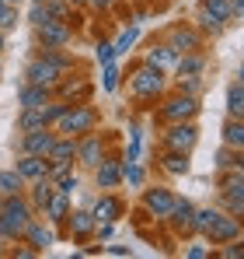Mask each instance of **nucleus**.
Listing matches in <instances>:
<instances>
[{
    "label": "nucleus",
    "instance_id": "1",
    "mask_svg": "<svg viewBox=\"0 0 244 259\" xmlns=\"http://www.w3.org/2000/svg\"><path fill=\"white\" fill-rule=\"evenodd\" d=\"M32 217H39V214L32 210V203H28L21 193L4 196V200H0V235H4L7 242H18V238L25 235V228L32 224Z\"/></svg>",
    "mask_w": 244,
    "mask_h": 259
},
{
    "label": "nucleus",
    "instance_id": "2",
    "mask_svg": "<svg viewBox=\"0 0 244 259\" xmlns=\"http://www.w3.org/2000/svg\"><path fill=\"white\" fill-rule=\"evenodd\" d=\"M91 130H98V109L91 102H74L56 119V133H63V137H84Z\"/></svg>",
    "mask_w": 244,
    "mask_h": 259
},
{
    "label": "nucleus",
    "instance_id": "3",
    "mask_svg": "<svg viewBox=\"0 0 244 259\" xmlns=\"http://www.w3.org/2000/svg\"><path fill=\"white\" fill-rule=\"evenodd\" d=\"M129 91H133V98H140V102L161 98L164 95V70L150 67V63H140V67L133 70V77H129Z\"/></svg>",
    "mask_w": 244,
    "mask_h": 259
},
{
    "label": "nucleus",
    "instance_id": "4",
    "mask_svg": "<svg viewBox=\"0 0 244 259\" xmlns=\"http://www.w3.org/2000/svg\"><path fill=\"white\" fill-rule=\"evenodd\" d=\"M199 98L196 95H185V91H178V95H171V98H164L161 109H157V119L161 123H189V119H196L199 116Z\"/></svg>",
    "mask_w": 244,
    "mask_h": 259
},
{
    "label": "nucleus",
    "instance_id": "5",
    "mask_svg": "<svg viewBox=\"0 0 244 259\" xmlns=\"http://www.w3.org/2000/svg\"><path fill=\"white\" fill-rule=\"evenodd\" d=\"M196 144H199V126H196V119H189V123H167V130L161 133V147H167V151L192 154Z\"/></svg>",
    "mask_w": 244,
    "mask_h": 259
},
{
    "label": "nucleus",
    "instance_id": "6",
    "mask_svg": "<svg viewBox=\"0 0 244 259\" xmlns=\"http://www.w3.org/2000/svg\"><path fill=\"white\" fill-rule=\"evenodd\" d=\"M174 200H178V196H174V189H167V186H150V189H143V210L154 217V221H167Z\"/></svg>",
    "mask_w": 244,
    "mask_h": 259
},
{
    "label": "nucleus",
    "instance_id": "7",
    "mask_svg": "<svg viewBox=\"0 0 244 259\" xmlns=\"http://www.w3.org/2000/svg\"><path fill=\"white\" fill-rule=\"evenodd\" d=\"M63 77H67V74H63L59 67H52L49 60H42V56L28 60V67H25V84H42V88H52V91H56V84H59Z\"/></svg>",
    "mask_w": 244,
    "mask_h": 259
},
{
    "label": "nucleus",
    "instance_id": "8",
    "mask_svg": "<svg viewBox=\"0 0 244 259\" xmlns=\"http://www.w3.org/2000/svg\"><path fill=\"white\" fill-rule=\"evenodd\" d=\"M35 39H39V46H56V49H63V46L74 39V25H70V21L45 18L42 25H35Z\"/></svg>",
    "mask_w": 244,
    "mask_h": 259
},
{
    "label": "nucleus",
    "instance_id": "9",
    "mask_svg": "<svg viewBox=\"0 0 244 259\" xmlns=\"http://www.w3.org/2000/svg\"><path fill=\"white\" fill-rule=\"evenodd\" d=\"M52 144H56V130L52 126H39V130H25L21 133V140H18V151L21 154H49L52 151Z\"/></svg>",
    "mask_w": 244,
    "mask_h": 259
},
{
    "label": "nucleus",
    "instance_id": "10",
    "mask_svg": "<svg viewBox=\"0 0 244 259\" xmlns=\"http://www.w3.org/2000/svg\"><path fill=\"white\" fill-rule=\"evenodd\" d=\"M167 46L174 53H199L203 49V32L196 25H171L167 28Z\"/></svg>",
    "mask_w": 244,
    "mask_h": 259
},
{
    "label": "nucleus",
    "instance_id": "11",
    "mask_svg": "<svg viewBox=\"0 0 244 259\" xmlns=\"http://www.w3.org/2000/svg\"><path fill=\"white\" fill-rule=\"evenodd\" d=\"M241 221L234 214H227V210H220V217H216V224L206 231V245H223V242H234V238H241Z\"/></svg>",
    "mask_w": 244,
    "mask_h": 259
},
{
    "label": "nucleus",
    "instance_id": "12",
    "mask_svg": "<svg viewBox=\"0 0 244 259\" xmlns=\"http://www.w3.org/2000/svg\"><path fill=\"white\" fill-rule=\"evenodd\" d=\"M105 158V140H101V133H84L77 137V161H81L84 168H94L98 161Z\"/></svg>",
    "mask_w": 244,
    "mask_h": 259
},
{
    "label": "nucleus",
    "instance_id": "13",
    "mask_svg": "<svg viewBox=\"0 0 244 259\" xmlns=\"http://www.w3.org/2000/svg\"><path fill=\"white\" fill-rule=\"evenodd\" d=\"M91 172H94V186H98V189H115L122 182V161H115V158L105 154Z\"/></svg>",
    "mask_w": 244,
    "mask_h": 259
},
{
    "label": "nucleus",
    "instance_id": "14",
    "mask_svg": "<svg viewBox=\"0 0 244 259\" xmlns=\"http://www.w3.org/2000/svg\"><path fill=\"white\" fill-rule=\"evenodd\" d=\"M21 242H28V249H32L35 256H39V252H45V249H49V245L56 242V235H52V231H49V228H45L42 221H35V217H32V224L25 228Z\"/></svg>",
    "mask_w": 244,
    "mask_h": 259
},
{
    "label": "nucleus",
    "instance_id": "15",
    "mask_svg": "<svg viewBox=\"0 0 244 259\" xmlns=\"http://www.w3.org/2000/svg\"><path fill=\"white\" fill-rule=\"evenodd\" d=\"M192 214H196V203H189V200H174V207H171V214H167V224L178 231V235H192Z\"/></svg>",
    "mask_w": 244,
    "mask_h": 259
},
{
    "label": "nucleus",
    "instance_id": "16",
    "mask_svg": "<svg viewBox=\"0 0 244 259\" xmlns=\"http://www.w3.org/2000/svg\"><path fill=\"white\" fill-rule=\"evenodd\" d=\"M52 98H56V91H52V88L25 84V88H21V95H18V105H21V109H45Z\"/></svg>",
    "mask_w": 244,
    "mask_h": 259
},
{
    "label": "nucleus",
    "instance_id": "17",
    "mask_svg": "<svg viewBox=\"0 0 244 259\" xmlns=\"http://www.w3.org/2000/svg\"><path fill=\"white\" fill-rule=\"evenodd\" d=\"M122 210H126V203H122L112 189H105V193L98 196V203H94V210H91V214H94V221H119Z\"/></svg>",
    "mask_w": 244,
    "mask_h": 259
},
{
    "label": "nucleus",
    "instance_id": "18",
    "mask_svg": "<svg viewBox=\"0 0 244 259\" xmlns=\"http://www.w3.org/2000/svg\"><path fill=\"white\" fill-rule=\"evenodd\" d=\"M14 168L21 172L25 182H35V179H45V175H49V161H45L42 154H21V158L14 161Z\"/></svg>",
    "mask_w": 244,
    "mask_h": 259
},
{
    "label": "nucleus",
    "instance_id": "19",
    "mask_svg": "<svg viewBox=\"0 0 244 259\" xmlns=\"http://www.w3.org/2000/svg\"><path fill=\"white\" fill-rule=\"evenodd\" d=\"M178 56H181V53H174V49H171V46L167 42H154L150 46V49H147V56H143V63H150V67H157V70H164V74H167V70H174V63H178Z\"/></svg>",
    "mask_w": 244,
    "mask_h": 259
},
{
    "label": "nucleus",
    "instance_id": "20",
    "mask_svg": "<svg viewBox=\"0 0 244 259\" xmlns=\"http://www.w3.org/2000/svg\"><path fill=\"white\" fill-rule=\"evenodd\" d=\"M67 224H70V238H91L94 235V214L91 210H70V217H67Z\"/></svg>",
    "mask_w": 244,
    "mask_h": 259
},
{
    "label": "nucleus",
    "instance_id": "21",
    "mask_svg": "<svg viewBox=\"0 0 244 259\" xmlns=\"http://www.w3.org/2000/svg\"><path fill=\"white\" fill-rule=\"evenodd\" d=\"M203 70H206L203 49H199V53H181L178 63H174V74H178V77H203Z\"/></svg>",
    "mask_w": 244,
    "mask_h": 259
},
{
    "label": "nucleus",
    "instance_id": "22",
    "mask_svg": "<svg viewBox=\"0 0 244 259\" xmlns=\"http://www.w3.org/2000/svg\"><path fill=\"white\" fill-rule=\"evenodd\" d=\"M42 214H45V221H49V224H63V221L70 217V196L56 189V193H52V200L42 207Z\"/></svg>",
    "mask_w": 244,
    "mask_h": 259
},
{
    "label": "nucleus",
    "instance_id": "23",
    "mask_svg": "<svg viewBox=\"0 0 244 259\" xmlns=\"http://www.w3.org/2000/svg\"><path fill=\"white\" fill-rule=\"evenodd\" d=\"M28 186H32V189H28V193H32V200H28V203H32V210H35V214H42V207H45V203L52 200V193H56V182L45 175V179H35V182H28Z\"/></svg>",
    "mask_w": 244,
    "mask_h": 259
},
{
    "label": "nucleus",
    "instance_id": "24",
    "mask_svg": "<svg viewBox=\"0 0 244 259\" xmlns=\"http://www.w3.org/2000/svg\"><path fill=\"white\" fill-rule=\"evenodd\" d=\"M157 161H161L164 172L174 175V179H178V175H189V154H181V151H167V147H161V158H157Z\"/></svg>",
    "mask_w": 244,
    "mask_h": 259
},
{
    "label": "nucleus",
    "instance_id": "25",
    "mask_svg": "<svg viewBox=\"0 0 244 259\" xmlns=\"http://www.w3.org/2000/svg\"><path fill=\"white\" fill-rule=\"evenodd\" d=\"M223 102H227V116L230 119H244V81H230Z\"/></svg>",
    "mask_w": 244,
    "mask_h": 259
},
{
    "label": "nucleus",
    "instance_id": "26",
    "mask_svg": "<svg viewBox=\"0 0 244 259\" xmlns=\"http://www.w3.org/2000/svg\"><path fill=\"white\" fill-rule=\"evenodd\" d=\"M56 95L63 98V102H87V95H91V84L87 81H59L56 84Z\"/></svg>",
    "mask_w": 244,
    "mask_h": 259
},
{
    "label": "nucleus",
    "instance_id": "27",
    "mask_svg": "<svg viewBox=\"0 0 244 259\" xmlns=\"http://www.w3.org/2000/svg\"><path fill=\"white\" fill-rule=\"evenodd\" d=\"M223 144L230 151H244V119H230L227 116V123H223Z\"/></svg>",
    "mask_w": 244,
    "mask_h": 259
},
{
    "label": "nucleus",
    "instance_id": "28",
    "mask_svg": "<svg viewBox=\"0 0 244 259\" xmlns=\"http://www.w3.org/2000/svg\"><path fill=\"white\" fill-rule=\"evenodd\" d=\"M25 179H21V172L18 168H4L0 172V196H11V193H25Z\"/></svg>",
    "mask_w": 244,
    "mask_h": 259
},
{
    "label": "nucleus",
    "instance_id": "29",
    "mask_svg": "<svg viewBox=\"0 0 244 259\" xmlns=\"http://www.w3.org/2000/svg\"><path fill=\"white\" fill-rule=\"evenodd\" d=\"M216 217H220V210L216 207H196V214H192V235H206L213 224H216Z\"/></svg>",
    "mask_w": 244,
    "mask_h": 259
},
{
    "label": "nucleus",
    "instance_id": "30",
    "mask_svg": "<svg viewBox=\"0 0 244 259\" xmlns=\"http://www.w3.org/2000/svg\"><path fill=\"white\" fill-rule=\"evenodd\" d=\"M39 126H49L45 109H21V112H18V130H21V133H25V130H39Z\"/></svg>",
    "mask_w": 244,
    "mask_h": 259
},
{
    "label": "nucleus",
    "instance_id": "31",
    "mask_svg": "<svg viewBox=\"0 0 244 259\" xmlns=\"http://www.w3.org/2000/svg\"><path fill=\"white\" fill-rule=\"evenodd\" d=\"M196 21H199V32H206V35H220V32H223V28H227V25H223V21H220V18H213V14H209V11H206L203 4H199V7H196Z\"/></svg>",
    "mask_w": 244,
    "mask_h": 259
},
{
    "label": "nucleus",
    "instance_id": "32",
    "mask_svg": "<svg viewBox=\"0 0 244 259\" xmlns=\"http://www.w3.org/2000/svg\"><path fill=\"white\" fill-rule=\"evenodd\" d=\"M143 179H147V172H143L140 161H126L122 158V182H129L133 189H143Z\"/></svg>",
    "mask_w": 244,
    "mask_h": 259
},
{
    "label": "nucleus",
    "instance_id": "33",
    "mask_svg": "<svg viewBox=\"0 0 244 259\" xmlns=\"http://www.w3.org/2000/svg\"><path fill=\"white\" fill-rule=\"evenodd\" d=\"M45 14L56 18V21H70L74 25V7L67 0H45Z\"/></svg>",
    "mask_w": 244,
    "mask_h": 259
},
{
    "label": "nucleus",
    "instance_id": "34",
    "mask_svg": "<svg viewBox=\"0 0 244 259\" xmlns=\"http://www.w3.org/2000/svg\"><path fill=\"white\" fill-rule=\"evenodd\" d=\"M213 18H220L223 25H230V0H199Z\"/></svg>",
    "mask_w": 244,
    "mask_h": 259
},
{
    "label": "nucleus",
    "instance_id": "35",
    "mask_svg": "<svg viewBox=\"0 0 244 259\" xmlns=\"http://www.w3.org/2000/svg\"><path fill=\"white\" fill-rule=\"evenodd\" d=\"M136 39H140V28H136V25H133V28H126V32H122L119 39H115V56H122V53H129V46L136 42Z\"/></svg>",
    "mask_w": 244,
    "mask_h": 259
},
{
    "label": "nucleus",
    "instance_id": "36",
    "mask_svg": "<svg viewBox=\"0 0 244 259\" xmlns=\"http://www.w3.org/2000/svg\"><path fill=\"white\" fill-rule=\"evenodd\" d=\"M216 256H220V259H244V242H241V238L223 242V245L216 249Z\"/></svg>",
    "mask_w": 244,
    "mask_h": 259
},
{
    "label": "nucleus",
    "instance_id": "37",
    "mask_svg": "<svg viewBox=\"0 0 244 259\" xmlns=\"http://www.w3.org/2000/svg\"><path fill=\"white\" fill-rule=\"evenodd\" d=\"M11 28H18V7L4 4L0 7V32H11Z\"/></svg>",
    "mask_w": 244,
    "mask_h": 259
},
{
    "label": "nucleus",
    "instance_id": "38",
    "mask_svg": "<svg viewBox=\"0 0 244 259\" xmlns=\"http://www.w3.org/2000/svg\"><path fill=\"white\" fill-rule=\"evenodd\" d=\"M56 189H59V193H67V196H74V193L81 189V179H77L74 172H67L63 179H56Z\"/></svg>",
    "mask_w": 244,
    "mask_h": 259
},
{
    "label": "nucleus",
    "instance_id": "39",
    "mask_svg": "<svg viewBox=\"0 0 244 259\" xmlns=\"http://www.w3.org/2000/svg\"><path fill=\"white\" fill-rule=\"evenodd\" d=\"M101 88H105V91H115V88H119V67H115V63H105V77H101Z\"/></svg>",
    "mask_w": 244,
    "mask_h": 259
},
{
    "label": "nucleus",
    "instance_id": "40",
    "mask_svg": "<svg viewBox=\"0 0 244 259\" xmlns=\"http://www.w3.org/2000/svg\"><path fill=\"white\" fill-rule=\"evenodd\" d=\"M45 18H49V14H45V0H35V4L28 7V25L35 28V25H42Z\"/></svg>",
    "mask_w": 244,
    "mask_h": 259
},
{
    "label": "nucleus",
    "instance_id": "41",
    "mask_svg": "<svg viewBox=\"0 0 244 259\" xmlns=\"http://www.w3.org/2000/svg\"><path fill=\"white\" fill-rule=\"evenodd\" d=\"M94 60H98V63H112V60H115V46H112V42H98Z\"/></svg>",
    "mask_w": 244,
    "mask_h": 259
},
{
    "label": "nucleus",
    "instance_id": "42",
    "mask_svg": "<svg viewBox=\"0 0 244 259\" xmlns=\"http://www.w3.org/2000/svg\"><path fill=\"white\" fill-rule=\"evenodd\" d=\"M185 256L189 259H206V256H213V249H206V245H189Z\"/></svg>",
    "mask_w": 244,
    "mask_h": 259
},
{
    "label": "nucleus",
    "instance_id": "43",
    "mask_svg": "<svg viewBox=\"0 0 244 259\" xmlns=\"http://www.w3.org/2000/svg\"><path fill=\"white\" fill-rule=\"evenodd\" d=\"M101 252H108V256H129L133 249L129 245H101Z\"/></svg>",
    "mask_w": 244,
    "mask_h": 259
},
{
    "label": "nucleus",
    "instance_id": "44",
    "mask_svg": "<svg viewBox=\"0 0 244 259\" xmlns=\"http://www.w3.org/2000/svg\"><path fill=\"white\" fill-rule=\"evenodd\" d=\"M244 18V0H230V21Z\"/></svg>",
    "mask_w": 244,
    "mask_h": 259
},
{
    "label": "nucleus",
    "instance_id": "45",
    "mask_svg": "<svg viewBox=\"0 0 244 259\" xmlns=\"http://www.w3.org/2000/svg\"><path fill=\"white\" fill-rule=\"evenodd\" d=\"M84 4H87L91 11H108V7H112L115 0H84Z\"/></svg>",
    "mask_w": 244,
    "mask_h": 259
},
{
    "label": "nucleus",
    "instance_id": "46",
    "mask_svg": "<svg viewBox=\"0 0 244 259\" xmlns=\"http://www.w3.org/2000/svg\"><path fill=\"white\" fill-rule=\"evenodd\" d=\"M237 81H244V60H241V67H237Z\"/></svg>",
    "mask_w": 244,
    "mask_h": 259
},
{
    "label": "nucleus",
    "instance_id": "47",
    "mask_svg": "<svg viewBox=\"0 0 244 259\" xmlns=\"http://www.w3.org/2000/svg\"><path fill=\"white\" fill-rule=\"evenodd\" d=\"M67 4H70V7H84V0H67Z\"/></svg>",
    "mask_w": 244,
    "mask_h": 259
},
{
    "label": "nucleus",
    "instance_id": "48",
    "mask_svg": "<svg viewBox=\"0 0 244 259\" xmlns=\"http://www.w3.org/2000/svg\"><path fill=\"white\" fill-rule=\"evenodd\" d=\"M7 4H14V7H18V4H21V0H7Z\"/></svg>",
    "mask_w": 244,
    "mask_h": 259
},
{
    "label": "nucleus",
    "instance_id": "49",
    "mask_svg": "<svg viewBox=\"0 0 244 259\" xmlns=\"http://www.w3.org/2000/svg\"><path fill=\"white\" fill-rule=\"evenodd\" d=\"M0 49H4V32H0Z\"/></svg>",
    "mask_w": 244,
    "mask_h": 259
},
{
    "label": "nucleus",
    "instance_id": "50",
    "mask_svg": "<svg viewBox=\"0 0 244 259\" xmlns=\"http://www.w3.org/2000/svg\"><path fill=\"white\" fill-rule=\"evenodd\" d=\"M4 4H7V0H0V7H4Z\"/></svg>",
    "mask_w": 244,
    "mask_h": 259
},
{
    "label": "nucleus",
    "instance_id": "51",
    "mask_svg": "<svg viewBox=\"0 0 244 259\" xmlns=\"http://www.w3.org/2000/svg\"><path fill=\"white\" fill-rule=\"evenodd\" d=\"M0 74H4V63H0Z\"/></svg>",
    "mask_w": 244,
    "mask_h": 259
}]
</instances>
